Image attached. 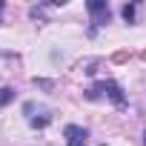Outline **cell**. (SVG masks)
<instances>
[{
    "label": "cell",
    "instance_id": "9c48e42d",
    "mask_svg": "<svg viewBox=\"0 0 146 146\" xmlns=\"http://www.w3.org/2000/svg\"><path fill=\"white\" fill-rule=\"evenodd\" d=\"M140 57H143V60H146V49H143V52H140Z\"/></svg>",
    "mask_w": 146,
    "mask_h": 146
},
{
    "label": "cell",
    "instance_id": "3957f363",
    "mask_svg": "<svg viewBox=\"0 0 146 146\" xmlns=\"http://www.w3.org/2000/svg\"><path fill=\"white\" fill-rule=\"evenodd\" d=\"M103 92H106V98H109L117 109L126 106V95H123V86H120V83H115V80H103Z\"/></svg>",
    "mask_w": 146,
    "mask_h": 146
},
{
    "label": "cell",
    "instance_id": "52a82bcc",
    "mask_svg": "<svg viewBox=\"0 0 146 146\" xmlns=\"http://www.w3.org/2000/svg\"><path fill=\"white\" fill-rule=\"evenodd\" d=\"M35 83H37L40 89H52V80H35Z\"/></svg>",
    "mask_w": 146,
    "mask_h": 146
},
{
    "label": "cell",
    "instance_id": "30bf717a",
    "mask_svg": "<svg viewBox=\"0 0 146 146\" xmlns=\"http://www.w3.org/2000/svg\"><path fill=\"white\" fill-rule=\"evenodd\" d=\"M143 146H146V132H143Z\"/></svg>",
    "mask_w": 146,
    "mask_h": 146
},
{
    "label": "cell",
    "instance_id": "8992f818",
    "mask_svg": "<svg viewBox=\"0 0 146 146\" xmlns=\"http://www.w3.org/2000/svg\"><path fill=\"white\" fill-rule=\"evenodd\" d=\"M12 100H15V89L3 86V89H0V106H9Z\"/></svg>",
    "mask_w": 146,
    "mask_h": 146
},
{
    "label": "cell",
    "instance_id": "5b68a950",
    "mask_svg": "<svg viewBox=\"0 0 146 146\" xmlns=\"http://www.w3.org/2000/svg\"><path fill=\"white\" fill-rule=\"evenodd\" d=\"M49 123H52V117H49V115H40V117H29V126H32V129H46Z\"/></svg>",
    "mask_w": 146,
    "mask_h": 146
},
{
    "label": "cell",
    "instance_id": "277c9868",
    "mask_svg": "<svg viewBox=\"0 0 146 146\" xmlns=\"http://www.w3.org/2000/svg\"><path fill=\"white\" fill-rule=\"evenodd\" d=\"M120 15H123V20H126V23H135V15H137V6H135V3H126V6L120 9Z\"/></svg>",
    "mask_w": 146,
    "mask_h": 146
},
{
    "label": "cell",
    "instance_id": "6da1fadb",
    "mask_svg": "<svg viewBox=\"0 0 146 146\" xmlns=\"http://www.w3.org/2000/svg\"><path fill=\"white\" fill-rule=\"evenodd\" d=\"M86 9H89V15H92L95 29H98V26H106V23L112 20V9H109V3H106V0H89V3H86Z\"/></svg>",
    "mask_w": 146,
    "mask_h": 146
},
{
    "label": "cell",
    "instance_id": "7a4b0ae2",
    "mask_svg": "<svg viewBox=\"0 0 146 146\" xmlns=\"http://www.w3.org/2000/svg\"><path fill=\"white\" fill-rule=\"evenodd\" d=\"M63 137H66V146H86V140H89V132H86L83 126L69 123V126L63 129Z\"/></svg>",
    "mask_w": 146,
    "mask_h": 146
},
{
    "label": "cell",
    "instance_id": "ba28073f",
    "mask_svg": "<svg viewBox=\"0 0 146 146\" xmlns=\"http://www.w3.org/2000/svg\"><path fill=\"white\" fill-rule=\"evenodd\" d=\"M3 9H6V3H3V0H0V15H3ZM0 26H3V20H0Z\"/></svg>",
    "mask_w": 146,
    "mask_h": 146
}]
</instances>
